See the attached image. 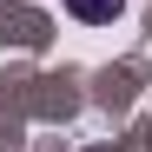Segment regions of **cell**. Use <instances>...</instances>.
Returning a JSON list of instances; mask_svg holds the SVG:
<instances>
[{"label":"cell","mask_w":152,"mask_h":152,"mask_svg":"<svg viewBox=\"0 0 152 152\" xmlns=\"http://www.w3.org/2000/svg\"><path fill=\"white\" fill-rule=\"evenodd\" d=\"M66 13H73V20H86V27H106V20L126 13V0H66Z\"/></svg>","instance_id":"6da1fadb"}]
</instances>
